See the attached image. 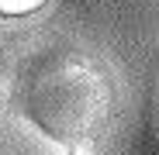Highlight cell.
Segmentation results:
<instances>
[{"label": "cell", "mask_w": 159, "mask_h": 155, "mask_svg": "<svg viewBox=\"0 0 159 155\" xmlns=\"http://www.w3.org/2000/svg\"><path fill=\"white\" fill-rule=\"evenodd\" d=\"M48 0H0V17H28L42 11Z\"/></svg>", "instance_id": "2"}, {"label": "cell", "mask_w": 159, "mask_h": 155, "mask_svg": "<svg viewBox=\"0 0 159 155\" xmlns=\"http://www.w3.org/2000/svg\"><path fill=\"white\" fill-rule=\"evenodd\" d=\"M24 114L45 138L59 145H83L111 124L114 86L97 62L59 52L31 72Z\"/></svg>", "instance_id": "1"}]
</instances>
